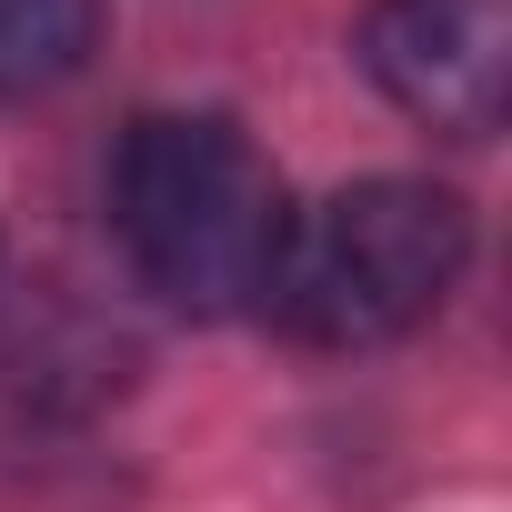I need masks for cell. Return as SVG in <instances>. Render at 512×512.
<instances>
[{"instance_id": "6da1fadb", "label": "cell", "mask_w": 512, "mask_h": 512, "mask_svg": "<svg viewBox=\"0 0 512 512\" xmlns=\"http://www.w3.org/2000/svg\"><path fill=\"white\" fill-rule=\"evenodd\" d=\"M111 221H121L131 272L191 322H231L251 302H272V272L292 251V201L272 161L221 111L131 121L111 161Z\"/></svg>"}, {"instance_id": "7a4b0ae2", "label": "cell", "mask_w": 512, "mask_h": 512, "mask_svg": "<svg viewBox=\"0 0 512 512\" xmlns=\"http://www.w3.org/2000/svg\"><path fill=\"white\" fill-rule=\"evenodd\" d=\"M462 262H472V221L452 191L352 181L342 201L312 211V231H292L282 272H272V312L312 352H372V342H402L412 322H432L442 292L462 282Z\"/></svg>"}, {"instance_id": "3957f363", "label": "cell", "mask_w": 512, "mask_h": 512, "mask_svg": "<svg viewBox=\"0 0 512 512\" xmlns=\"http://www.w3.org/2000/svg\"><path fill=\"white\" fill-rule=\"evenodd\" d=\"M362 71L422 131L482 141L512 101V0H372Z\"/></svg>"}, {"instance_id": "277c9868", "label": "cell", "mask_w": 512, "mask_h": 512, "mask_svg": "<svg viewBox=\"0 0 512 512\" xmlns=\"http://www.w3.org/2000/svg\"><path fill=\"white\" fill-rule=\"evenodd\" d=\"M101 41V0H0V101L61 91Z\"/></svg>"}]
</instances>
